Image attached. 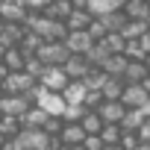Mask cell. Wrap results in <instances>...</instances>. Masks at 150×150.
Instances as JSON below:
<instances>
[{
    "label": "cell",
    "instance_id": "cell-3",
    "mask_svg": "<svg viewBox=\"0 0 150 150\" xmlns=\"http://www.w3.org/2000/svg\"><path fill=\"white\" fill-rule=\"evenodd\" d=\"M35 103L27 97V94H3V97H0V112H3L6 118H24L30 109H33Z\"/></svg>",
    "mask_w": 150,
    "mask_h": 150
},
{
    "label": "cell",
    "instance_id": "cell-8",
    "mask_svg": "<svg viewBox=\"0 0 150 150\" xmlns=\"http://www.w3.org/2000/svg\"><path fill=\"white\" fill-rule=\"evenodd\" d=\"M97 115L103 118V124H118V127H121V121H124V115H127V106H124L121 100H103V106L97 109Z\"/></svg>",
    "mask_w": 150,
    "mask_h": 150
},
{
    "label": "cell",
    "instance_id": "cell-23",
    "mask_svg": "<svg viewBox=\"0 0 150 150\" xmlns=\"http://www.w3.org/2000/svg\"><path fill=\"white\" fill-rule=\"evenodd\" d=\"M127 62H129V59H127L124 53H121V56H109V59L103 62V68H100V71L106 74V77H124V71H127Z\"/></svg>",
    "mask_w": 150,
    "mask_h": 150
},
{
    "label": "cell",
    "instance_id": "cell-46",
    "mask_svg": "<svg viewBox=\"0 0 150 150\" xmlns=\"http://www.w3.org/2000/svg\"><path fill=\"white\" fill-rule=\"evenodd\" d=\"M138 150H150V144H138Z\"/></svg>",
    "mask_w": 150,
    "mask_h": 150
},
{
    "label": "cell",
    "instance_id": "cell-35",
    "mask_svg": "<svg viewBox=\"0 0 150 150\" xmlns=\"http://www.w3.org/2000/svg\"><path fill=\"white\" fill-rule=\"evenodd\" d=\"M62 127H65V121H62V118H56V115H50V118H47V124H44V132H47L50 138H59Z\"/></svg>",
    "mask_w": 150,
    "mask_h": 150
},
{
    "label": "cell",
    "instance_id": "cell-32",
    "mask_svg": "<svg viewBox=\"0 0 150 150\" xmlns=\"http://www.w3.org/2000/svg\"><path fill=\"white\" fill-rule=\"evenodd\" d=\"M24 71L30 74V77L41 80V77H44V71H47V65H44V62H41L38 56H30V59H27V65H24Z\"/></svg>",
    "mask_w": 150,
    "mask_h": 150
},
{
    "label": "cell",
    "instance_id": "cell-26",
    "mask_svg": "<svg viewBox=\"0 0 150 150\" xmlns=\"http://www.w3.org/2000/svg\"><path fill=\"white\" fill-rule=\"evenodd\" d=\"M109 56H112V53L106 50V44H103V41H94V47L86 53V59H88V65H91V68H103V62H106Z\"/></svg>",
    "mask_w": 150,
    "mask_h": 150
},
{
    "label": "cell",
    "instance_id": "cell-12",
    "mask_svg": "<svg viewBox=\"0 0 150 150\" xmlns=\"http://www.w3.org/2000/svg\"><path fill=\"white\" fill-rule=\"evenodd\" d=\"M150 77V71L144 62H127V71H124V86H144V80Z\"/></svg>",
    "mask_w": 150,
    "mask_h": 150
},
{
    "label": "cell",
    "instance_id": "cell-36",
    "mask_svg": "<svg viewBox=\"0 0 150 150\" xmlns=\"http://www.w3.org/2000/svg\"><path fill=\"white\" fill-rule=\"evenodd\" d=\"M88 112H97L100 106H103V91H88L86 94V103H83Z\"/></svg>",
    "mask_w": 150,
    "mask_h": 150
},
{
    "label": "cell",
    "instance_id": "cell-43",
    "mask_svg": "<svg viewBox=\"0 0 150 150\" xmlns=\"http://www.w3.org/2000/svg\"><path fill=\"white\" fill-rule=\"evenodd\" d=\"M144 91H147V94H150V77H147V80H144Z\"/></svg>",
    "mask_w": 150,
    "mask_h": 150
},
{
    "label": "cell",
    "instance_id": "cell-11",
    "mask_svg": "<svg viewBox=\"0 0 150 150\" xmlns=\"http://www.w3.org/2000/svg\"><path fill=\"white\" fill-rule=\"evenodd\" d=\"M62 71L68 74V80H86V74L91 71L86 56H68V62L62 65Z\"/></svg>",
    "mask_w": 150,
    "mask_h": 150
},
{
    "label": "cell",
    "instance_id": "cell-50",
    "mask_svg": "<svg viewBox=\"0 0 150 150\" xmlns=\"http://www.w3.org/2000/svg\"><path fill=\"white\" fill-rule=\"evenodd\" d=\"M0 121H3V112H0Z\"/></svg>",
    "mask_w": 150,
    "mask_h": 150
},
{
    "label": "cell",
    "instance_id": "cell-38",
    "mask_svg": "<svg viewBox=\"0 0 150 150\" xmlns=\"http://www.w3.org/2000/svg\"><path fill=\"white\" fill-rule=\"evenodd\" d=\"M138 144H141V141H138L135 132H124V138H121V147H124V150H138Z\"/></svg>",
    "mask_w": 150,
    "mask_h": 150
},
{
    "label": "cell",
    "instance_id": "cell-42",
    "mask_svg": "<svg viewBox=\"0 0 150 150\" xmlns=\"http://www.w3.org/2000/svg\"><path fill=\"white\" fill-rule=\"evenodd\" d=\"M6 77H9V71L3 68V62H0V86H3V80H6Z\"/></svg>",
    "mask_w": 150,
    "mask_h": 150
},
{
    "label": "cell",
    "instance_id": "cell-4",
    "mask_svg": "<svg viewBox=\"0 0 150 150\" xmlns=\"http://www.w3.org/2000/svg\"><path fill=\"white\" fill-rule=\"evenodd\" d=\"M0 18L6 24H27L30 9L21 3V0H3V3H0Z\"/></svg>",
    "mask_w": 150,
    "mask_h": 150
},
{
    "label": "cell",
    "instance_id": "cell-19",
    "mask_svg": "<svg viewBox=\"0 0 150 150\" xmlns=\"http://www.w3.org/2000/svg\"><path fill=\"white\" fill-rule=\"evenodd\" d=\"M124 3H127V0H88V12H91L94 18H103V15H109V12L124 9Z\"/></svg>",
    "mask_w": 150,
    "mask_h": 150
},
{
    "label": "cell",
    "instance_id": "cell-21",
    "mask_svg": "<svg viewBox=\"0 0 150 150\" xmlns=\"http://www.w3.org/2000/svg\"><path fill=\"white\" fill-rule=\"evenodd\" d=\"M150 33V24L147 21H127V27L121 30V35L127 38V41H138V38H144Z\"/></svg>",
    "mask_w": 150,
    "mask_h": 150
},
{
    "label": "cell",
    "instance_id": "cell-18",
    "mask_svg": "<svg viewBox=\"0 0 150 150\" xmlns=\"http://www.w3.org/2000/svg\"><path fill=\"white\" fill-rule=\"evenodd\" d=\"M0 62H3V68H6L9 74H18V71H24V65H27V56L21 53V47H9V50H3Z\"/></svg>",
    "mask_w": 150,
    "mask_h": 150
},
{
    "label": "cell",
    "instance_id": "cell-13",
    "mask_svg": "<svg viewBox=\"0 0 150 150\" xmlns=\"http://www.w3.org/2000/svg\"><path fill=\"white\" fill-rule=\"evenodd\" d=\"M24 35H27V27H24V24H6L3 35H0V47H3V50H9V47H21Z\"/></svg>",
    "mask_w": 150,
    "mask_h": 150
},
{
    "label": "cell",
    "instance_id": "cell-10",
    "mask_svg": "<svg viewBox=\"0 0 150 150\" xmlns=\"http://www.w3.org/2000/svg\"><path fill=\"white\" fill-rule=\"evenodd\" d=\"M147 100H150V94L144 91V86H127L124 88V97H121V103L127 109H144Z\"/></svg>",
    "mask_w": 150,
    "mask_h": 150
},
{
    "label": "cell",
    "instance_id": "cell-41",
    "mask_svg": "<svg viewBox=\"0 0 150 150\" xmlns=\"http://www.w3.org/2000/svg\"><path fill=\"white\" fill-rule=\"evenodd\" d=\"M74 9H88V0H71Z\"/></svg>",
    "mask_w": 150,
    "mask_h": 150
},
{
    "label": "cell",
    "instance_id": "cell-28",
    "mask_svg": "<svg viewBox=\"0 0 150 150\" xmlns=\"http://www.w3.org/2000/svg\"><path fill=\"white\" fill-rule=\"evenodd\" d=\"M100 21H103V27H106L109 33H121V30L127 27V15H124L121 9H118V12H109V15H103Z\"/></svg>",
    "mask_w": 150,
    "mask_h": 150
},
{
    "label": "cell",
    "instance_id": "cell-29",
    "mask_svg": "<svg viewBox=\"0 0 150 150\" xmlns=\"http://www.w3.org/2000/svg\"><path fill=\"white\" fill-rule=\"evenodd\" d=\"M103 44H106V50H109L112 56H121V53L127 50V38H124L121 33H109V35L103 38Z\"/></svg>",
    "mask_w": 150,
    "mask_h": 150
},
{
    "label": "cell",
    "instance_id": "cell-44",
    "mask_svg": "<svg viewBox=\"0 0 150 150\" xmlns=\"http://www.w3.org/2000/svg\"><path fill=\"white\" fill-rule=\"evenodd\" d=\"M3 30H6V21H3V18H0V35H3Z\"/></svg>",
    "mask_w": 150,
    "mask_h": 150
},
{
    "label": "cell",
    "instance_id": "cell-49",
    "mask_svg": "<svg viewBox=\"0 0 150 150\" xmlns=\"http://www.w3.org/2000/svg\"><path fill=\"white\" fill-rule=\"evenodd\" d=\"M71 150H83V144H80V147H71Z\"/></svg>",
    "mask_w": 150,
    "mask_h": 150
},
{
    "label": "cell",
    "instance_id": "cell-39",
    "mask_svg": "<svg viewBox=\"0 0 150 150\" xmlns=\"http://www.w3.org/2000/svg\"><path fill=\"white\" fill-rule=\"evenodd\" d=\"M83 150H103V138H100V135H86Z\"/></svg>",
    "mask_w": 150,
    "mask_h": 150
},
{
    "label": "cell",
    "instance_id": "cell-17",
    "mask_svg": "<svg viewBox=\"0 0 150 150\" xmlns=\"http://www.w3.org/2000/svg\"><path fill=\"white\" fill-rule=\"evenodd\" d=\"M121 12L127 15V21H147L150 24V6L144 0H127Z\"/></svg>",
    "mask_w": 150,
    "mask_h": 150
},
{
    "label": "cell",
    "instance_id": "cell-24",
    "mask_svg": "<svg viewBox=\"0 0 150 150\" xmlns=\"http://www.w3.org/2000/svg\"><path fill=\"white\" fill-rule=\"evenodd\" d=\"M144 121H147V118H144L141 109H127V115H124V121H121V129H124V132H138Z\"/></svg>",
    "mask_w": 150,
    "mask_h": 150
},
{
    "label": "cell",
    "instance_id": "cell-22",
    "mask_svg": "<svg viewBox=\"0 0 150 150\" xmlns=\"http://www.w3.org/2000/svg\"><path fill=\"white\" fill-rule=\"evenodd\" d=\"M124 88L127 86H124L121 77H106V83H103L100 91H103V100H121L124 97Z\"/></svg>",
    "mask_w": 150,
    "mask_h": 150
},
{
    "label": "cell",
    "instance_id": "cell-40",
    "mask_svg": "<svg viewBox=\"0 0 150 150\" xmlns=\"http://www.w3.org/2000/svg\"><path fill=\"white\" fill-rule=\"evenodd\" d=\"M135 135H138V141H141V144H150V121H144V124H141V129H138Z\"/></svg>",
    "mask_w": 150,
    "mask_h": 150
},
{
    "label": "cell",
    "instance_id": "cell-25",
    "mask_svg": "<svg viewBox=\"0 0 150 150\" xmlns=\"http://www.w3.org/2000/svg\"><path fill=\"white\" fill-rule=\"evenodd\" d=\"M100 138H103V147H121L124 129H121L118 124H103V129H100Z\"/></svg>",
    "mask_w": 150,
    "mask_h": 150
},
{
    "label": "cell",
    "instance_id": "cell-6",
    "mask_svg": "<svg viewBox=\"0 0 150 150\" xmlns=\"http://www.w3.org/2000/svg\"><path fill=\"white\" fill-rule=\"evenodd\" d=\"M38 109H44L47 115H56V118H62V112H65V100H62V94H56V91H44L41 86H38V103H35Z\"/></svg>",
    "mask_w": 150,
    "mask_h": 150
},
{
    "label": "cell",
    "instance_id": "cell-34",
    "mask_svg": "<svg viewBox=\"0 0 150 150\" xmlns=\"http://www.w3.org/2000/svg\"><path fill=\"white\" fill-rule=\"evenodd\" d=\"M86 33H88V35H91L94 41H103V38L109 35V30L103 27V21H100V18H94V21H91V27H88Z\"/></svg>",
    "mask_w": 150,
    "mask_h": 150
},
{
    "label": "cell",
    "instance_id": "cell-51",
    "mask_svg": "<svg viewBox=\"0 0 150 150\" xmlns=\"http://www.w3.org/2000/svg\"><path fill=\"white\" fill-rule=\"evenodd\" d=\"M144 3H147V6H150V0H144Z\"/></svg>",
    "mask_w": 150,
    "mask_h": 150
},
{
    "label": "cell",
    "instance_id": "cell-16",
    "mask_svg": "<svg viewBox=\"0 0 150 150\" xmlns=\"http://www.w3.org/2000/svg\"><path fill=\"white\" fill-rule=\"evenodd\" d=\"M71 12H74V6H71V0H50V6L41 12L44 18H50V21H68L71 18Z\"/></svg>",
    "mask_w": 150,
    "mask_h": 150
},
{
    "label": "cell",
    "instance_id": "cell-5",
    "mask_svg": "<svg viewBox=\"0 0 150 150\" xmlns=\"http://www.w3.org/2000/svg\"><path fill=\"white\" fill-rule=\"evenodd\" d=\"M68 83H71V80H68V74H65L62 68H47L44 77L38 80V86H41L44 91H56V94H62Z\"/></svg>",
    "mask_w": 150,
    "mask_h": 150
},
{
    "label": "cell",
    "instance_id": "cell-33",
    "mask_svg": "<svg viewBox=\"0 0 150 150\" xmlns=\"http://www.w3.org/2000/svg\"><path fill=\"white\" fill-rule=\"evenodd\" d=\"M21 129H24V127H21L18 118H6V115H3V121H0V132H3L6 138H15Z\"/></svg>",
    "mask_w": 150,
    "mask_h": 150
},
{
    "label": "cell",
    "instance_id": "cell-14",
    "mask_svg": "<svg viewBox=\"0 0 150 150\" xmlns=\"http://www.w3.org/2000/svg\"><path fill=\"white\" fill-rule=\"evenodd\" d=\"M91 21H94V15L88 9H74L71 18L65 21V27H68V33H86L91 27Z\"/></svg>",
    "mask_w": 150,
    "mask_h": 150
},
{
    "label": "cell",
    "instance_id": "cell-37",
    "mask_svg": "<svg viewBox=\"0 0 150 150\" xmlns=\"http://www.w3.org/2000/svg\"><path fill=\"white\" fill-rule=\"evenodd\" d=\"M21 3L30 9V12H35V15H41L47 6H50V0H21Z\"/></svg>",
    "mask_w": 150,
    "mask_h": 150
},
{
    "label": "cell",
    "instance_id": "cell-45",
    "mask_svg": "<svg viewBox=\"0 0 150 150\" xmlns=\"http://www.w3.org/2000/svg\"><path fill=\"white\" fill-rule=\"evenodd\" d=\"M3 144H6V135H3V132H0V147H3Z\"/></svg>",
    "mask_w": 150,
    "mask_h": 150
},
{
    "label": "cell",
    "instance_id": "cell-31",
    "mask_svg": "<svg viewBox=\"0 0 150 150\" xmlns=\"http://www.w3.org/2000/svg\"><path fill=\"white\" fill-rule=\"evenodd\" d=\"M124 56H127L129 62H144V59H147V50L141 47V41H127V50H124Z\"/></svg>",
    "mask_w": 150,
    "mask_h": 150
},
{
    "label": "cell",
    "instance_id": "cell-30",
    "mask_svg": "<svg viewBox=\"0 0 150 150\" xmlns=\"http://www.w3.org/2000/svg\"><path fill=\"white\" fill-rule=\"evenodd\" d=\"M83 83H86V88H88V91H100V88H103V83H106V74H103L100 68H91V71L86 74V80H83Z\"/></svg>",
    "mask_w": 150,
    "mask_h": 150
},
{
    "label": "cell",
    "instance_id": "cell-7",
    "mask_svg": "<svg viewBox=\"0 0 150 150\" xmlns=\"http://www.w3.org/2000/svg\"><path fill=\"white\" fill-rule=\"evenodd\" d=\"M65 47H68V53H71V56H86V53L94 47V38H91L88 33H68Z\"/></svg>",
    "mask_w": 150,
    "mask_h": 150
},
{
    "label": "cell",
    "instance_id": "cell-27",
    "mask_svg": "<svg viewBox=\"0 0 150 150\" xmlns=\"http://www.w3.org/2000/svg\"><path fill=\"white\" fill-rule=\"evenodd\" d=\"M80 127L86 129V135H100V129H103V118H100L97 112H88V109H86V115H83Z\"/></svg>",
    "mask_w": 150,
    "mask_h": 150
},
{
    "label": "cell",
    "instance_id": "cell-15",
    "mask_svg": "<svg viewBox=\"0 0 150 150\" xmlns=\"http://www.w3.org/2000/svg\"><path fill=\"white\" fill-rule=\"evenodd\" d=\"M59 141H62V147H80L86 141V129L80 124H65L59 132Z\"/></svg>",
    "mask_w": 150,
    "mask_h": 150
},
{
    "label": "cell",
    "instance_id": "cell-20",
    "mask_svg": "<svg viewBox=\"0 0 150 150\" xmlns=\"http://www.w3.org/2000/svg\"><path fill=\"white\" fill-rule=\"evenodd\" d=\"M47 118H50V115H47L44 109H38V106H33V109H30V112H27V115L21 118V127H24V129H44V124H47Z\"/></svg>",
    "mask_w": 150,
    "mask_h": 150
},
{
    "label": "cell",
    "instance_id": "cell-48",
    "mask_svg": "<svg viewBox=\"0 0 150 150\" xmlns=\"http://www.w3.org/2000/svg\"><path fill=\"white\" fill-rule=\"evenodd\" d=\"M144 65H147V71H150V56H147V59H144Z\"/></svg>",
    "mask_w": 150,
    "mask_h": 150
},
{
    "label": "cell",
    "instance_id": "cell-9",
    "mask_svg": "<svg viewBox=\"0 0 150 150\" xmlns=\"http://www.w3.org/2000/svg\"><path fill=\"white\" fill-rule=\"evenodd\" d=\"M86 94H88V88H86L83 80H71L65 86V91H62V100H65V106H83Z\"/></svg>",
    "mask_w": 150,
    "mask_h": 150
},
{
    "label": "cell",
    "instance_id": "cell-1",
    "mask_svg": "<svg viewBox=\"0 0 150 150\" xmlns=\"http://www.w3.org/2000/svg\"><path fill=\"white\" fill-rule=\"evenodd\" d=\"M47 68H62L65 62H68V47H65V41H44L41 47H38V53H35Z\"/></svg>",
    "mask_w": 150,
    "mask_h": 150
},
{
    "label": "cell",
    "instance_id": "cell-47",
    "mask_svg": "<svg viewBox=\"0 0 150 150\" xmlns=\"http://www.w3.org/2000/svg\"><path fill=\"white\" fill-rule=\"evenodd\" d=\"M103 150H124V147H103Z\"/></svg>",
    "mask_w": 150,
    "mask_h": 150
},
{
    "label": "cell",
    "instance_id": "cell-2",
    "mask_svg": "<svg viewBox=\"0 0 150 150\" xmlns=\"http://www.w3.org/2000/svg\"><path fill=\"white\" fill-rule=\"evenodd\" d=\"M0 88H3V94H30V91L38 88V80L30 77L27 71H18V74H9Z\"/></svg>",
    "mask_w": 150,
    "mask_h": 150
}]
</instances>
